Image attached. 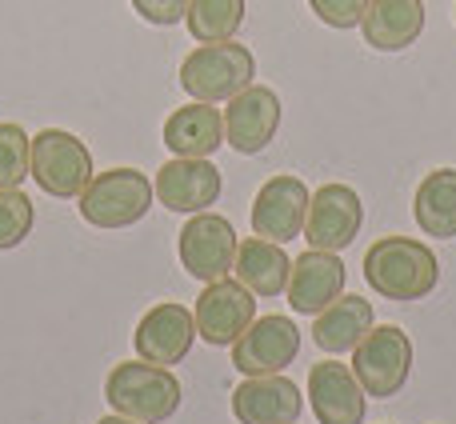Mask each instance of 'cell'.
I'll list each match as a JSON object with an SVG mask.
<instances>
[{
    "label": "cell",
    "mask_w": 456,
    "mask_h": 424,
    "mask_svg": "<svg viewBox=\"0 0 456 424\" xmlns=\"http://www.w3.org/2000/svg\"><path fill=\"white\" fill-rule=\"evenodd\" d=\"M364 281L385 300H425L441 284V260L425 241L380 236L364 252Z\"/></svg>",
    "instance_id": "cell-1"
},
{
    "label": "cell",
    "mask_w": 456,
    "mask_h": 424,
    "mask_svg": "<svg viewBox=\"0 0 456 424\" xmlns=\"http://www.w3.org/2000/svg\"><path fill=\"white\" fill-rule=\"evenodd\" d=\"M181 380L173 369L149 361H120L104 380V401L112 412L141 424H165L181 409Z\"/></svg>",
    "instance_id": "cell-2"
},
{
    "label": "cell",
    "mask_w": 456,
    "mask_h": 424,
    "mask_svg": "<svg viewBox=\"0 0 456 424\" xmlns=\"http://www.w3.org/2000/svg\"><path fill=\"white\" fill-rule=\"evenodd\" d=\"M252 77H256V56L236 40L200 45L181 64V88L192 101L205 104H228L236 93H244L252 85Z\"/></svg>",
    "instance_id": "cell-3"
},
{
    "label": "cell",
    "mask_w": 456,
    "mask_h": 424,
    "mask_svg": "<svg viewBox=\"0 0 456 424\" xmlns=\"http://www.w3.org/2000/svg\"><path fill=\"white\" fill-rule=\"evenodd\" d=\"M152 197H157L152 181L141 168H109L93 173V181L77 197V208L93 228H133L149 216Z\"/></svg>",
    "instance_id": "cell-4"
},
{
    "label": "cell",
    "mask_w": 456,
    "mask_h": 424,
    "mask_svg": "<svg viewBox=\"0 0 456 424\" xmlns=\"http://www.w3.org/2000/svg\"><path fill=\"white\" fill-rule=\"evenodd\" d=\"M353 377L377 401H393L412 372V340L396 324H372V332L353 348Z\"/></svg>",
    "instance_id": "cell-5"
},
{
    "label": "cell",
    "mask_w": 456,
    "mask_h": 424,
    "mask_svg": "<svg viewBox=\"0 0 456 424\" xmlns=\"http://www.w3.org/2000/svg\"><path fill=\"white\" fill-rule=\"evenodd\" d=\"M28 176L40 184V192L56 200H77L85 184L93 181V152L80 136L64 128H45L32 136V168Z\"/></svg>",
    "instance_id": "cell-6"
},
{
    "label": "cell",
    "mask_w": 456,
    "mask_h": 424,
    "mask_svg": "<svg viewBox=\"0 0 456 424\" xmlns=\"http://www.w3.org/2000/svg\"><path fill=\"white\" fill-rule=\"evenodd\" d=\"M236 228L228 216H216V212H197L189 224L181 228V241H176V252H181V265L192 281L213 284L224 281L232 273L236 260Z\"/></svg>",
    "instance_id": "cell-7"
},
{
    "label": "cell",
    "mask_w": 456,
    "mask_h": 424,
    "mask_svg": "<svg viewBox=\"0 0 456 424\" xmlns=\"http://www.w3.org/2000/svg\"><path fill=\"white\" fill-rule=\"evenodd\" d=\"M300 353V329L289 316H260L232 345V369L240 377H273L284 372Z\"/></svg>",
    "instance_id": "cell-8"
},
{
    "label": "cell",
    "mask_w": 456,
    "mask_h": 424,
    "mask_svg": "<svg viewBox=\"0 0 456 424\" xmlns=\"http://www.w3.org/2000/svg\"><path fill=\"white\" fill-rule=\"evenodd\" d=\"M364 224V205L356 197V189L348 184H321L308 200V216H305V241L308 249L321 252H340L356 241Z\"/></svg>",
    "instance_id": "cell-9"
},
{
    "label": "cell",
    "mask_w": 456,
    "mask_h": 424,
    "mask_svg": "<svg viewBox=\"0 0 456 424\" xmlns=\"http://www.w3.org/2000/svg\"><path fill=\"white\" fill-rule=\"evenodd\" d=\"M197 337H205L213 348H232L240 332L256 321V297L240 281H213L197 297Z\"/></svg>",
    "instance_id": "cell-10"
},
{
    "label": "cell",
    "mask_w": 456,
    "mask_h": 424,
    "mask_svg": "<svg viewBox=\"0 0 456 424\" xmlns=\"http://www.w3.org/2000/svg\"><path fill=\"white\" fill-rule=\"evenodd\" d=\"M221 168L213 160H197V157H173L152 181V192L168 212H181V216H197L208 212L221 200Z\"/></svg>",
    "instance_id": "cell-11"
},
{
    "label": "cell",
    "mask_w": 456,
    "mask_h": 424,
    "mask_svg": "<svg viewBox=\"0 0 456 424\" xmlns=\"http://www.w3.org/2000/svg\"><path fill=\"white\" fill-rule=\"evenodd\" d=\"M308 184L300 176H273V181L260 184L256 200H252V232L265 236V241L289 244L305 232V216H308Z\"/></svg>",
    "instance_id": "cell-12"
},
{
    "label": "cell",
    "mask_w": 456,
    "mask_h": 424,
    "mask_svg": "<svg viewBox=\"0 0 456 424\" xmlns=\"http://www.w3.org/2000/svg\"><path fill=\"white\" fill-rule=\"evenodd\" d=\"M192 340H197V316L184 305H176V300L152 305L133 332L136 356L149 364H165V369L181 364L192 353Z\"/></svg>",
    "instance_id": "cell-13"
},
{
    "label": "cell",
    "mask_w": 456,
    "mask_h": 424,
    "mask_svg": "<svg viewBox=\"0 0 456 424\" xmlns=\"http://www.w3.org/2000/svg\"><path fill=\"white\" fill-rule=\"evenodd\" d=\"M281 128V96L265 85H248L236 93L224 109V144H232L240 157H256L273 144Z\"/></svg>",
    "instance_id": "cell-14"
},
{
    "label": "cell",
    "mask_w": 456,
    "mask_h": 424,
    "mask_svg": "<svg viewBox=\"0 0 456 424\" xmlns=\"http://www.w3.org/2000/svg\"><path fill=\"white\" fill-rule=\"evenodd\" d=\"M308 401L321 424H364L369 412V393L340 361H321L308 369Z\"/></svg>",
    "instance_id": "cell-15"
},
{
    "label": "cell",
    "mask_w": 456,
    "mask_h": 424,
    "mask_svg": "<svg viewBox=\"0 0 456 424\" xmlns=\"http://www.w3.org/2000/svg\"><path fill=\"white\" fill-rule=\"evenodd\" d=\"M284 297H289L292 313H300V316L324 313L337 297H345V260L337 252L308 249L305 257L292 260V276H289Z\"/></svg>",
    "instance_id": "cell-16"
},
{
    "label": "cell",
    "mask_w": 456,
    "mask_h": 424,
    "mask_svg": "<svg viewBox=\"0 0 456 424\" xmlns=\"http://www.w3.org/2000/svg\"><path fill=\"white\" fill-rule=\"evenodd\" d=\"M305 412V396L289 377H244L232 393V417L240 424H297Z\"/></svg>",
    "instance_id": "cell-17"
},
{
    "label": "cell",
    "mask_w": 456,
    "mask_h": 424,
    "mask_svg": "<svg viewBox=\"0 0 456 424\" xmlns=\"http://www.w3.org/2000/svg\"><path fill=\"white\" fill-rule=\"evenodd\" d=\"M361 32L364 45L377 53H401L417 45L425 32V4L420 0H369Z\"/></svg>",
    "instance_id": "cell-18"
},
{
    "label": "cell",
    "mask_w": 456,
    "mask_h": 424,
    "mask_svg": "<svg viewBox=\"0 0 456 424\" xmlns=\"http://www.w3.org/2000/svg\"><path fill=\"white\" fill-rule=\"evenodd\" d=\"M165 144L173 157L208 160L224 144V112L205 101H192L165 120Z\"/></svg>",
    "instance_id": "cell-19"
},
{
    "label": "cell",
    "mask_w": 456,
    "mask_h": 424,
    "mask_svg": "<svg viewBox=\"0 0 456 424\" xmlns=\"http://www.w3.org/2000/svg\"><path fill=\"white\" fill-rule=\"evenodd\" d=\"M232 273L252 297H281L289 289L292 257L284 252V244L265 241V236H248V241L236 244Z\"/></svg>",
    "instance_id": "cell-20"
},
{
    "label": "cell",
    "mask_w": 456,
    "mask_h": 424,
    "mask_svg": "<svg viewBox=\"0 0 456 424\" xmlns=\"http://www.w3.org/2000/svg\"><path fill=\"white\" fill-rule=\"evenodd\" d=\"M377 324V313H372V300L364 297H337L324 313H316L313 321V345L329 356L353 353L364 337Z\"/></svg>",
    "instance_id": "cell-21"
},
{
    "label": "cell",
    "mask_w": 456,
    "mask_h": 424,
    "mask_svg": "<svg viewBox=\"0 0 456 424\" xmlns=\"http://www.w3.org/2000/svg\"><path fill=\"white\" fill-rule=\"evenodd\" d=\"M412 216H417L425 236L452 241L456 236V168H433V173L417 184Z\"/></svg>",
    "instance_id": "cell-22"
},
{
    "label": "cell",
    "mask_w": 456,
    "mask_h": 424,
    "mask_svg": "<svg viewBox=\"0 0 456 424\" xmlns=\"http://www.w3.org/2000/svg\"><path fill=\"white\" fill-rule=\"evenodd\" d=\"M184 24H189L192 40H200V45L232 40L244 24V0H189Z\"/></svg>",
    "instance_id": "cell-23"
},
{
    "label": "cell",
    "mask_w": 456,
    "mask_h": 424,
    "mask_svg": "<svg viewBox=\"0 0 456 424\" xmlns=\"http://www.w3.org/2000/svg\"><path fill=\"white\" fill-rule=\"evenodd\" d=\"M37 208L20 189H0V252H12L28 241Z\"/></svg>",
    "instance_id": "cell-24"
},
{
    "label": "cell",
    "mask_w": 456,
    "mask_h": 424,
    "mask_svg": "<svg viewBox=\"0 0 456 424\" xmlns=\"http://www.w3.org/2000/svg\"><path fill=\"white\" fill-rule=\"evenodd\" d=\"M32 168V136L20 125H0V189H20Z\"/></svg>",
    "instance_id": "cell-25"
},
{
    "label": "cell",
    "mask_w": 456,
    "mask_h": 424,
    "mask_svg": "<svg viewBox=\"0 0 456 424\" xmlns=\"http://www.w3.org/2000/svg\"><path fill=\"white\" fill-rule=\"evenodd\" d=\"M308 8L329 29H356L369 12V0H308Z\"/></svg>",
    "instance_id": "cell-26"
},
{
    "label": "cell",
    "mask_w": 456,
    "mask_h": 424,
    "mask_svg": "<svg viewBox=\"0 0 456 424\" xmlns=\"http://www.w3.org/2000/svg\"><path fill=\"white\" fill-rule=\"evenodd\" d=\"M133 8L141 12V20L168 29V24H181L184 20V12H189V0H133Z\"/></svg>",
    "instance_id": "cell-27"
},
{
    "label": "cell",
    "mask_w": 456,
    "mask_h": 424,
    "mask_svg": "<svg viewBox=\"0 0 456 424\" xmlns=\"http://www.w3.org/2000/svg\"><path fill=\"white\" fill-rule=\"evenodd\" d=\"M96 424H141V420H128V417H120V412H117V417H101Z\"/></svg>",
    "instance_id": "cell-28"
}]
</instances>
